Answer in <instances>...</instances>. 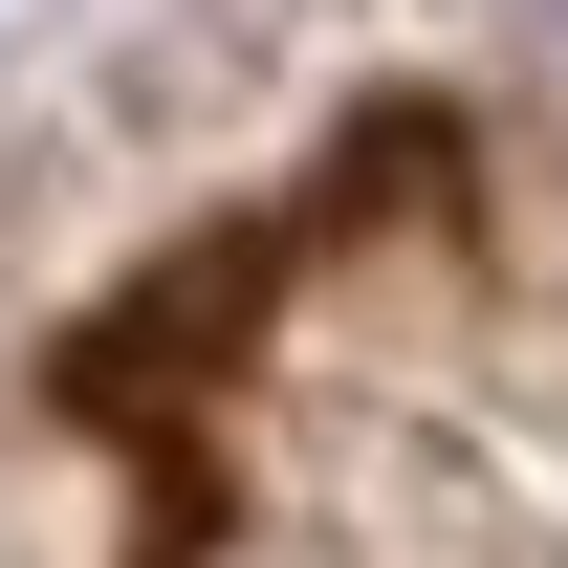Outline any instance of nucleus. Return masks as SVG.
Listing matches in <instances>:
<instances>
[{"mask_svg": "<svg viewBox=\"0 0 568 568\" xmlns=\"http://www.w3.org/2000/svg\"><path fill=\"white\" fill-rule=\"evenodd\" d=\"M503 22H547V44H568V0H503Z\"/></svg>", "mask_w": 568, "mask_h": 568, "instance_id": "obj_1", "label": "nucleus"}]
</instances>
